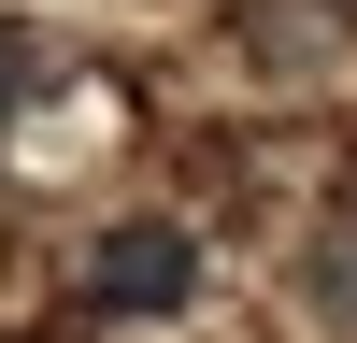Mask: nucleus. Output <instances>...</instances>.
Masks as SVG:
<instances>
[{"label":"nucleus","mask_w":357,"mask_h":343,"mask_svg":"<svg viewBox=\"0 0 357 343\" xmlns=\"http://www.w3.org/2000/svg\"><path fill=\"white\" fill-rule=\"evenodd\" d=\"M86 286H100V314H172V300L200 286V243H186L172 215H129L100 257H86Z\"/></svg>","instance_id":"1"},{"label":"nucleus","mask_w":357,"mask_h":343,"mask_svg":"<svg viewBox=\"0 0 357 343\" xmlns=\"http://www.w3.org/2000/svg\"><path fill=\"white\" fill-rule=\"evenodd\" d=\"M301 286H314V314L357 343V215H329V229H314V272H301Z\"/></svg>","instance_id":"2"},{"label":"nucleus","mask_w":357,"mask_h":343,"mask_svg":"<svg viewBox=\"0 0 357 343\" xmlns=\"http://www.w3.org/2000/svg\"><path fill=\"white\" fill-rule=\"evenodd\" d=\"M15 86H29V57H15V43H0V100H15Z\"/></svg>","instance_id":"3"},{"label":"nucleus","mask_w":357,"mask_h":343,"mask_svg":"<svg viewBox=\"0 0 357 343\" xmlns=\"http://www.w3.org/2000/svg\"><path fill=\"white\" fill-rule=\"evenodd\" d=\"M329 29H357V0H329Z\"/></svg>","instance_id":"4"}]
</instances>
